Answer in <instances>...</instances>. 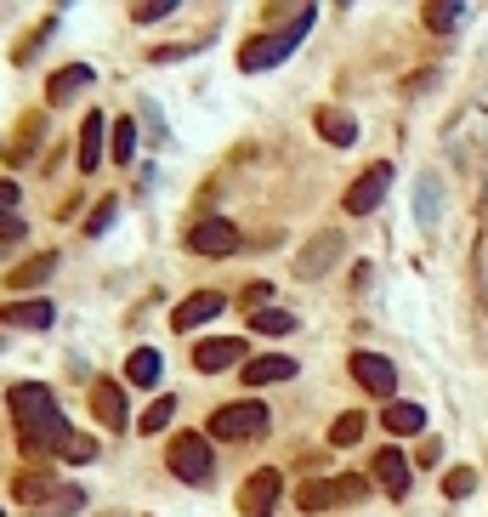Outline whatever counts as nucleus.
Listing matches in <instances>:
<instances>
[{"label": "nucleus", "mask_w": 488, "mask_h": 517, "mask_svg": "<svg viewBox=\"0 0 488 517\" xmlns=\"http://www.w3.org/2000/svg\"><path fill=\"white\" fill-rule=\"evenodd\" d=\"M443 489H449V500L471 495V489H477V472H471V466H454L449 478H443Z\"/></svg>", "instance_id": "473e14b6"}, {"label": "nucleus", "mask_w": 488, "mask_h": 517, "mask_svg": "<svg viewBox=\"0 0 488 517\" xmlns=\"http://www.w3.org/2000/svg\"><path fill=\"white\" fill-rule=\"evenodd\" d=\"M262 427H267V404H222V410L210 415V438H227V444L256 438Z\"/></svg>", "instance_id": "20e7f679"}, {"label": "nucleus", "mask_w": 488, "mask_h": 517, "mask_svg": "<svg viewBox=\"0 0 488 517\" xmlns=\"http://www.w3.org/2000/svg\"><path fill=\"white\" fill-rule=\"evenodd\" d=\"M108 222H114V199H103V205H97V211H91L86 233H108Z\"/></svg>", "instance_id": "f704fd0d"}, {"label": "nucleus", "mask_w": 488, "mask_h": 517, "mask_svg": "<svg viewBox=\"0 0 488 517\" xmlns=\"http://www.w3.org/2000/svg\"><path fill=\"white\" fill-rule=\"evenodd\" d=\"M262 302H267V285H244L239 307H262Z\"/></svg>", "instance_id": "ea45409f"}, {"label": "nucleus", "mask_w": 488, "mask_h": 517, "mask_svg": "<svg viewBox=\"0 0 488 517\" xmlns=\"http://www.w3.org/2000/svg\"><path fill=\"white\" fill-rule=\"evenodd\" d=\"M386 188H392V165H369V171H364V177H358V182H352V188H347V199H341V205H347V216H369V211H375V205H381V199H386Z\"/></svg>", "instance_id": "423d86ee"}, {"label": "nucleus", "mask_w": 488, "mask_h": 517, "mask_svg": "<svg viewBox=\"0 0 488 517\" xmlns=\"http://www.w3.org/2000/svg\"><path fill=\"white\" fill-rule=\"evenodd\" d=\"M477 285H483V296H488V233H483V245H477Z\"/></svg>", "instance_id": "4c0bfd02"}, {"label": "nucleus", "mask_w": 488, "mask_h": 517, "mask_svg": "<svg viewBox=\"0 0 488 517\" xmlns=\"http://www.w3.org/2000/svg\"><path fill=\"white\" fill-rule=\"evenodd\" d=\"M239 245H244V233L227 216H199L188 228V250H199V256H233Z\"/></svg>", "instance_id": "39448f33"}, {"label": "nucleus", "mask_w": 488, "mask_h": 517, "mask_svg": "<svg viewBox=\"0 0 488 517\" xmlns=\"http://www.w3.org/2000/svg\"><path fill=\"white\" fill-rule=\"evenodd\" d=\"M6 398H12V421H18L23 455H35V461H46V455H63V444H69V427H63V410H57L52 387L23 381V387H12Z\"/></svg>", "instance_id": "f257e3e1"}, {"label": "nucleus", "mask_w": 488, "mask_h": 517, "mask_svg": "<svg viewBox=\"0 0 488 517\" xmlns=\"http://www.w3.org/2000/svg\"><path fill=\"white\" fill-rule=\"evenodd\" d=\"M0 319H6V324H23V330H46L57 313H52V302H12V307H0Z\"/></svg>", "instance_id": "aec40b11"}, {"label": "nucleus", "mask_w": 488, "mask_h": 517, "mask_svg": "<svg viewBox=\"0 0 488 517\" xmlns=\"http://www.w3.org/2000/svg\"><path fill=\"white\" fill-rule=\"evenodd\" d=\"M40 137H46V114L35 108V114H23V120H18V143L6 148V154H12V160L23 165V160H29V154L40 148Z\"/></svg>", "instance_id": "412c9836"}, {"label": "nucleus", "mask_w": 488, "mask_h": 517, "mask_svg": "<svg viewBox=\"0 0 488 517\" xmlns=\"http://www.w3.org/2000/svg\"><path fill=\"white\" fill-rule=\"evenodd\" d=\"M341 245H347V239H341V228H324V233L313 239V245H307V250L296 256V279H324V273L335 268Z\"/></svg>", "instance_id": "0eeeda50"}, {"label": "nucleus", "mask_w": 488, "mask_h": 517, "mask_svg": "<svg viewBox=\"0 0 488 517\" xmlns=\"http://www.w3.org/2000/svg\"><path fill=\"white\" fill-rule=\"evenodd\" d=\"M80 86H91V69H86V63H69V69H57V74H52L46 97H52V103H63V97H74Z\"/></svg>", "instance_id": "b1692460"}, {"label": "nucleus", "mask_w": 488, "mask_h": 517, "mask_svg": "<svg viewBox=\"0 0 488 517\" xmlns=\"http://www.w3.org/2000/svg\"><path fill=\"white\" fill-rule=\"evenodd\" d=\"M165 12H171V0H142V6H131L137 23H154V18H165Z\"/></svg>", "instance_id": "72a5a7b5"}, {"label": "nucleus", "mask_w": 488, "mask_h": 517, "mask_svg": "<svg viewBox=\"0 0 488 517\" xmlns=\"http://www.w3.org/2000/svg\"><path fill=\"white\" fill-rule=\"evenodd\" d=\"M375 483H381L392 500L409 495V461H403V449H381V455H375Z\"/></svg>", "instance_id": "ddd939ff"}, {"label": "nucleus", "mask_w": 488, "mask_h": 517, "mask_svg": "<svg viewBox=\"0 0 488 517\" xmlns=\"http://www.w3.org/2000/svg\"><path fill=\"white\" fill-rule=\"evenodd\" d=\"M352 375H358V387L375 398H392V387H398V370H392V358L381 353H352Z\"/></svg>", "instance_id": "6e6552de"}, {"label": "nucleus", "mask_w": 488, "mask_h": 517, "mask_svg": "<svg viewBox=\"0 0 488 517\" xmlns=\"http://www.w3.org/2000/svg\"><path fill=\"white\" fill-rule=\"evenodd\" d=\"M103 165V114H86V125H80V171H97Z\"/></svg>", "instance_id": "6ab92c4d"}, {"label": "nucleus", "mask_w": 488, "mask_h": 517, "mask_svg": "<svg viewBox=\"0 0 488 517\" xmlns=\"http://www.w3.org/2000/svg\"><path fill=\"white\" fill-rule=\"evenodd\" d=\"M313 125H318V137H324V143H335V148H352V143H358V120H352L347 108H318Z\"/></svg>", "instance_id": "4468645a"}, {"label": "nucleus", "mask_w": 488, "mask_h": 517, "mask_svg": "<svg viewBox=\"0 0 488 517\" xmlns=\"http://www.w3.org/2000/svg\"><path fill=\"white\" fill-rule=\"evenodd\" d=\"M460 18H466V6H426V29H437V35H449Z\"/></svg>", "instance_id": "7c9ffc66"}, {"label": "nucleus", "mask_w": 488, "mask_h": 517, "mask_svg": "<svg viewBox=\"0 0 488 517\" xmlns=\"http://www.w3.org/2000/svg\"><path fill=\"white\" fill-rule=\"evenodd\" d=\"M415 461H420V466H437V461H443V444H437V438H426V449H420Z\"/></svg>", "instance_id": "58836bf2"}, {"label": "nucleus", "mask_w": 488, "mask_h": 517, "mask_svg": "<svg viewBox=\"0 0 488 517\" xmlns=\"http://www.w3.org/2000/svg\"><path fill=\"white\" fill-rule=\"evenodd\" d=\"M91 415H97L108 432H125V393L114 381H97V387H91Z\"/></svg>", "instance_id": "f8f14e48"}, {"label": "nucleus", "mask_w": 488, "mask_h": 517, "mask_svg": "<svg viewBox=\"0 0 488 517\" xmlns=\"http://www.w3.org/2000/svg\"><path fill=\"white\" fill-rule=\"evenodd\" d=\"M52 268H57V256H52V250H40V256H29V262H18V268L6 273V285H12V290H35V285L52 279Z\"/></svg>", "instance_id": "a211bd4d"}, {"label": "nucleus", "mask_w": 488, "mask_h": 517, "mask_svg": "<svg viewBox=\"0 0 488 517\" xmlns=\"http://www.w3.org/2000/svg\"><path fill=\"white\" fill-rule=\"evenodd\" d=\"M171 472L182 483H210V472H216V455H210V438H199V432H176L171 438Z\"/></svg>", "instance_id": "7ed1b4c3"}, {"label": "nucleus", "mask_w": 488, "mask_h": 517, "mask_svg": "<svg viewBox=\"0 0 488 517\" xmlns=\"http://www.w3.org/2000/svg\"><path fill=\"white\" fill-rule=\"evenodd\" d=\"M358 438H364V410H347V415L330 427V444L347 449V444H358Z\"/></svg>", "instance_id": "c85d7f7f"}, {"label": "nucleus", "mask_w": 488, "mask_h": 517, "mask_svg": "<svg viewBox=\"0 0 488 517\" xmlns=\"http://www.w3.org/2000/svg\"><path fill=\"white\" fill-rule=\"evenodd\" d=\"M279 472H273V466H262V472H256V478L244 483L239 489V512L244 517H273V500H279Z\"/></svg>", "instance_id": "9d476101"}, {"label": "nucleus", "mask_w": 488, "mask_h": 517, "mask_svg": "<svg viewBox=\"0 0 488 517\" xmlns=\"http://www.w3.org/2000/svg\"><path fill=\"white\" fill-rule=\"evenodd\" d=\"M193 364H199V370L205 375H216V370H233V364H250V358H244V341L239 336H216V341H199V347H193Z\"/></svg>", "instance_id": "1a4fd4ad"}, {"label": "nucleus", "mask_w": 488, "mask_h": 517, "mask_svg": "<svg viewBox=\"0 0 488 517\" xmlns=\"http://www.w3.org/2000/svg\"><path fill=\"white\" fill-rule=\"evenodd\" d=\"M0 239H23V211H18V182H0Z\"/></svg>", "instance_id": "5701e85b"}, {"label": "nucleus", "mask_w": 488, "mask_h": 517, "mask_svg": "<svg viewBox=\"0 0 488 517\" xmlns=\"http://www.w3.org/2000/svg\"><path fill=\"white\" fill-rule=\"evenodd\" d=\"M301 512H324V506H335V500H341V489H335V483H301Z\"/></svg>", "instance_id": "bb28decb"}, {"label": "nucleus", "mask_w": 488, "mask_h": 517, "mask_svg": "<svg viewBox=\"0 0 488 517\" xmlns=\"http://www.w3.org/2000/svg\"><path fill=\"white\" fill-rule=\"evenodd\" d=\"M250 324H256L262 336H290V330H296V313H284V307H262Z\"/></svg>", "instance_id": "cd10ccee"}, {"label": "nucleus", "mask_w": 488, "mask_h": 517, "mask_svg": "<svg viewBox=\"0 0 488 517\" xmlns=\"http://www.w3.org/2000/svg\"><path fill=\"white\" fill-rule=\"evenodd\" d=\"M52 29H57V18H40V23H35V35L12 46V63H18V69H23V63H35V57H40V46H46V35H52Z\"/></svg>", "instance_id": "a878e982"}, {"label": "nucleus", "mask_w": 488, "mask_h": 517, "mask_svg": "<svg viewBox=\"0 0 488 517\" xmlns=\"http://www.w3.org/2000/svg\"><path fill=\"white\" fill-rule=\"evenodd\" d=\"M381 421H386V432H398V438L426 432V410H420V404H409V398H392V404L381 410Z\"/></svg>", "instance_id": "f3484780"}, {"label": "nucleus", "mask_w": 488, "mask_h": 517, "mask_svg": "<svg viewBox=\"0 0 488 517\" xmlns=\"http://www.w3.org/2000/svg\"><path fill=\"white\" fill-rule=\"evenodd\" d=\"M296 375V364L284 353H267V358H250L244 364V387H273V381H290Z\"/></svg>", "instance_id": "dca6fc26"}, {"label": "nucleus", "mask_w": 488, "mask_h": 517, "mask_svg": "<svg viewBox=\"0 0 488 517\" xmlns=\"http://www.w3.org/2000/svg\"><path fill=\"white\" fill-rule=\"evenodd\" d=\"M63 461H74V466L97 461V444H91L86 432H69V444H63Z\"/></svg>", "instance_id": "2f4dec72"}, {"label": "nucleus", "mask_w": 488, "mask_h": 517, "mask_svg": "<svg viewBox=\"0 0 488 517\" xmlns=\"http://www.w3.org/2000/svg\"><path fill=\"white\" fill-rule=\"evenodd\" d=\"M131 154H137V125L120 120L114 125V165H131Z\"/></svg>", "instance_id": "c756f323"}, {"label": "nucleus", "mask_w": 488, "mask_h": 517, "mask_svg": "<svg viewBox=\"0 0 488 517\" xmlns=\"http://www.w3.org/2000/svg\"><path fill=\"white\" fill-rule=\"evenodd\" d=\"M216 313H222V296H216V290H199V296H188V302L171 313V324L182 330V336H188V330H199V324L216 319Z\"/></svg>", "instance_id": "2eb2a0df"}, {"label": "nucleus", "mask_w": 488, "mask_h": 517, "mask_svg": "<svg viewBox=\"0 0 488 517\" xmlns=\"http://www.w3.org/2000/svg\"><path fill=\"white\" fill-rule=\"evenodd\" d=\"M12 495H18L23 506H35V512H52L63 489H57V478L46 466H35V472H18V478H12Z\"/></svg>", "instance_id": "9b49d317"}, {"label": "nucleus", "mask_w": 488, "mask_h": 517, "mask_svg": "<svg viewBox=\"0 0 488 517\" xmlns=\"http://www.w3.org/2000/svg\"><path fill=\"white\" fill-rule=\"evenodd\" d=\"M80 506H86V495H80V489H63V495H57V506H52V512H80Z\"/></svg>", "instance_id": "e433bc0d"}, {"label": "nucleus", "mask_w": 488, "mask_h": 517, "mask_svg": "<svg viewBox=\"0 0 488 517\" xmlns=\"http://www.w3.org/2000/svg\"><path fill=\"white\" fill-rule=\"evenodd\" d=\"M313 29V12H301L296 18V29H284V35H256V40H244L239 46V69L244 74H262V69H273V63H284V57L296 52V40Z\"/></svg>", "instance_id": "f03ea898"}, {"label": "nucleus", "mask_w": 488, "mask_h": 517, "mask_svg": "<svg viewBox=\"0 0 488 517\" xmlns=\"http://www.w3.org/2000/svg\"><path fill=\"white\" fill-rule=\"evenodd\" d=\"M188 52H193V46H159L154 63H176V57H188Z\"/></svg>", "instance_id": "a19ab883"}, {"label": "nucleus", "mask_w": 488, "mask_h": 517, "mask_svg": "<svg viewBox=\"0 0 488 517\" xmlns=\"http://www.w3.org/2000/svg\"><path fill=\"white\" fill-rule=\"evenodd\" d=\"M171 415H176V398H154V404L137 415V432H148V438H154V432L171 427Z\"/></svg>", "instance_id": "393cba45"}, {"label": "nucleus", "mask_w": 488, "mask_h": 517, "mask_svg": "<svg viewBox=\"0 0 488 517\" xmlns=\"http://www.w3.org/2000/svg\"><path fill=\"white\" fill-rule=\"evenodd\" d=\"M125 375H131L137 387H154L159 375H165V358H159L154 347H137V353L125 358Z\"/></svg>", "instance_id": "4be33fe9"}, {"label": "nucleus", "mask_w": 488, "mask_h": 517, "mask_svg": "<svg viewBox=\"0 0 488 517\" xmlns=\"http://www.w3.org/2000/svg\"><path fill=\"white\" fill-rule=\"evenodd\" d=\"M335 489H341V500H364V495H369L364 478H335Z\"/></svg>", "instance_id": "c9c22d12"}]
</instances>
